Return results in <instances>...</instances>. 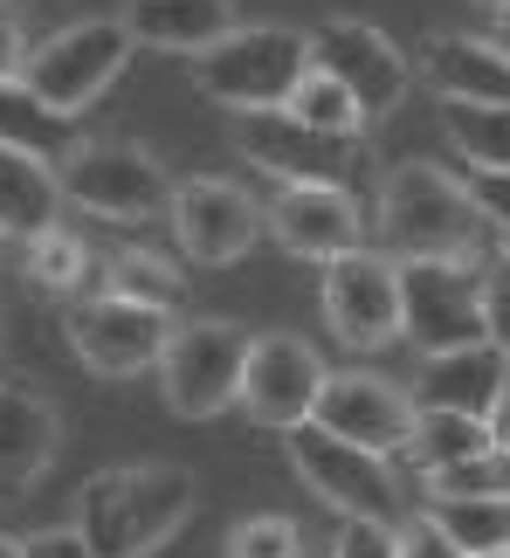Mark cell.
<instances>
[{
  "label": "cell",
  "mask_w": 510,
  "mask_h": 558,
  "mask_svg": "<svg viewBox=\"0 0 510 558\" xmlns=\"http://www.w3.org/2000/svg\"><path fill=\"white\" fill-rule=\"evenodd\" d=\"M186 518H194V476L173 462L97 469L76 497V524L97 558H153Z\"/></svg>",
  "instance_id": "cell-1"
},
{
  "label": "cell",
  "mask_w": 510,
  "mask_h": 558,
  "mask_svg": "<svg viewBox=\"0 0 510 558\" xmlns=\"http://www.w3.org/2000/svg\"><path fill=\"white\" fill-rule=\"evenodd\" d=\"M490 214L476 207L470 180L441 173L428 159H408L379 180L373 201V234L393 263H421V255H476Z\"/></svg>",
  "instance_id": "cell-2"
},
{
  "label": "cell",
  "mask_w": 510,
  "mask_h": 558,
  "mask_svg": "<svg viewBox=\"0 0 510 558\" xmlns=\"http://www.w3.org/2000/svg\"><path fill=\"white\" fill-rule=\"evenodd\" d=\"M194 62V90L235 118L283 111L290 90L311 76V28H283V21H242L215 49L186 56Z\"/></svg>",
  "instance_id": "cell-3"
},
{
  "label": "cell",
  "mask_w": 510,
  "mask_h": 558,
  "mask_svg": "<svg viewBox=\"0 0 510 558\" xmlns=\"http://www.w3.org/2000/svg\"><path fill=\"white\" fill-rule=\"evenodd\" d=\"M400 338L421 359L462 352V345H497L490 276L476 269V255H421V263H400Z\"/></svg>",
  "instance_id": "cell-4"
},
{
  "label": "cell",
  "mask_w": 510,
  "mask_h": 558,
  "mask_svg": "<svg viewBox=\"0 0 510 558\" xmlns=\"http://www.w3.org/2000/svg\"><path fill=\"white\" fill-rule=\"evenodd\" d=\"M132 49L138 41H132V28H124V14H90V21H70V28L41 35L28 49V62H21V83H28L56 118L76 124L124 76Z\"/></svg>",
  "instance_id": "cell-5"
},
{
  "label": "cell",
  "mask_w": 510,
  "mask_h": 558,
  "mask_svg": "<svg viewBox=\"0 0 510 558\" xmlns=\"http://www.w3.org/2000/svg\"><path fill=\"white\" fill-rule=\"evenodd\" d=\"M56 173H62V201L97 214V221H111V228L159 221V214L173 207L166 166L145 153V145H132V138H76Z\"/></svg>",
  "instance_id": "cell-6"
},
{
  "label": "cell",
  "mask_w": 510,
  "mask_h": 558,
  "mask_svg": "<svg viewBox=\"0 0 510 558\" xmlns=\"http://www.w3.org/2000/svg\"><path fill=\"white\" fill-rule=\"evenodd\" d=\"M296 483L311 489L317 504H331L338 518H373V524H400V483H393V456H373L331 427H290L283 435Z\"/></svg>",
  "instance_id": "cell-7"
},
{
  "label": "cell",
  "mask_w": 510,
  "mask_h": 558,
  "mask_svg": "<svg viewBox=\"0 0 510 558\" xmlns=\"http://www.w3.org/2000/svg\"><path fill=\"white\" fill-rule=\"evenodd\" d=\"M248 345L255 338L228 317H194L173 325L159 359V393L180 421H215L242 400V373H248Z\"/></svg>",
  "instance_id": "cell-8"
},
{
  "label": "cell",
  "mask_w": 510,
  "mask_h": 558,
  "mask_svg": "<svg viewBox=\"0 0 510 558\" xmlns=\"http://www.w3.org/2000/svg\"><path fill=\"white\" fill-rule=\"evenodd\" d=\"M166 338H173V311L138 304V296H118V290H97V296H83V304L70 311V352L97 379L159 373Z\"/></svg>",
  "instance_id": "cell-9"
},
{
  "label": "cell",
  "mask_w": 510,
  "mask_h": 558,
  "mask_svg": "<svg viewBox=\"0 0 510 558\" xmlns=\"http://www.w3.org/2000/svg\"><path fill=\"white\" fill-rule=\"evenodd\" d=\"M325 325L338 345L352 352H379L400 338V263L387 248H345L325 263Z\"/></svg>",
  "instance_id": "cell-10"
},
{
  "label": "cell",
  "mask_w": 510,
  "mask_h": 558,
  "mask_svg": "<svg viewBox=\"0 0 510 558\" xmlns=\"http://www.w3.org/2000/svg\"><path fill=\"white\" fill-rule=\"evenodd\" d=\"M331 366L317 359L311 338H290V331H263L248 345V373H242V414L290 435L317 414V393H325Z\"/></svg>",
  "instance_id": "cell-11"
},
{
  "label": "cell",
  "mask_w": 510,
  "mask_h": 558,
  "mask_svg": "<svg viewBox=\"0 0 510 558\" xmlns=\"http://www.w3.org/2000/svg\"><path fill=\"white\" fill-rule=\"evenodd\" d=\"M166 221H173L186 263L221 269V263H235V255L255 248V234H263V201H248L235 180L201 173V180H180V186H173Z\"/></svg>",
  "instance_id": "cell-12"
},
{
  "label": "cell",
  "mask_w": 510,
  "mask_h": 558,
  "mask_svg": "<svg viewBox=\"0 0 510 558\" xmlns=\"http://www.w3.org/2000/svg\"><path fill=\"white\" fill-rule=\"evenodd\" d=\"M263 228L276 234V248L311 255V263H331L366 242L373 214L352 201L345 180H304V186H276V201L263 207Z\"/></svg>",
  "instance_id": "cell-13"
},
{
  "label": "cell",
  "mask_w": 510,
  "mask_h": 558,
  "mask_svg": "<svg viewBox=\"0 0 510 558\" xmlns=\"http://www.w3.org/2000/svg\"><path fill=\"white\" fill-rule=\"evenodd\" d=\"M311 62L325 76H338L345 90L366 104V118H387L400 97H408V56H400L393 35H379L373 21H325L311 28Z\"/></svg>",
  "instance_id": "cell-14"
},
{
  "label": "cell",
  "mask_w": 510,
  "mask_h": 558,
  "mask_svg": "<svg viewBox=\"0 0 510 558\" xmlns=\"http://www.w3.org/2000/svg\"><path fill=\"white\" fill-rule=\"evenodd\" d=\"M311 421L359 441V448H373V456H400L408 427H414V393H400L387 373H331Z\"/></svg>",
  "instance_id": "cell-15"
},
{
  "label": "cell",
  "mask_w": 510,
  "mask_h": 558,
  "mask_svg": "<svg viewBox=\"0 0 510 558\" xmlns=\"http://www.w3.org/2000/svg\"><path fill=\"white\" fill-rule=\"evenodd\" d=\"M242 159L255 166V173H269L276 186H304V180H345V153H352V138H325V132H311V124H296L290 111H255L242 118Z\"/></svg>",
  "instance_id": "cell-16"
},
{
  "label": "cell",
  "mask_w": 510,
  "mask_h": 558,
  "mask_svg": "<svg viewBox=\"0 0 510 558\" xmlns=\"http://www.w3.org/2000/svg\"><path fill=\"white\" fill-rule=\"evenodd\" d=\"M421 76L441 104H510V56L497 35H428Z\"/></svg>",
  "instance_id": "cell-17"
},
{
  "label": "cell",
  "mask_w": 510,
  "mask_h": 558,
  "mask_svg": "<svg viewBox=\"0 0 510 558\" xmlns=\"http://www.w3.org/2000/svg\"><path fill=\"white\" fill-rule=\"evenodd\" d=\"M56 441H62L56 407L28 386H0V497H28L41 469L56 462Z\"/></svg>",
  "instance_id": "cell-18"
},
{
  "label": "cell",
  "mask_w": 510,
  "mask_h": 558,
  "mask_svg": "<svg viewBox=\"0 0 510 558\" xmlns=\"http://www.w3.org/2000/svg\"><path fill=\"white\" fill-rule=\"evenodd\" d=\"M124 28H132L138 49L201 56L228 28H242V14H235V0H124Z\"/></svg>",
  "instance_id": "cell-19"
},
{
  "label": "cell",
  "mask_w": 510,
  "mask_h": 558,
  "mask_svg": "<svg viewBox=\"0 0 510 558\" xmlns=\"http://www.w3.org/2000/svg\"><path fill=\"white\" fill-rule=\"evenodd\" d=\"M62 221V173L35 145H0V234L28 242V234Z\"/></svg>",
  "instance_id": "cell-20"
},
{
  "label": "cell",
  "mask_w": 510,
  "mask_h": 558,
  "mask_svg": "<svg viewBox=\"0 0 510 558\" xmlns=\"http://www.w3.org/2000/svg\"><path fill=\"white\" fill-rule=\"evenodd\" d=\"M503 366H510L503 345L435 352V359H421L414 407H462V414H483V421H490V400H497V386H503Z\"/></svg>",
  "instance_id": "cell-21"
},
{
  "label": "cell",
  "mask_w": 510,
  "mask_h": 558,
  "mask_svg": "<svg viewBox=\"0 0 510 558\" xmlns=\"http://www.w3.org/2000/svg\"><path fill=\"white\" fill-rule=\"evenodd\" d=\"M490 421L483 414H462V407H414V427H408V456L421 476H435V469H456L470 456H490Z\"/></svg>",
  "instance_id": "cell-22"
},
{
  "label": "cell",
  "mask_w": 510,
  "mask_h": 558,
  "mask_svg": "<svg viewBox=\"0 0 510 558\" xmlns=\"http://www.w3.org/2000/svg\"><path fill=\"white\" fill-rule=\"evenodd\" d=\"M90 263H97V255L83 248V234H70V221H56V228H41V234H28V242H21V269H28V283L49 290V296L83 290V283L97 276Z\"/></svg>",
  "instance_id": "cell-23"
},
{
  "label": "cell",
  "mask_w": 510,
  "mask_h": 558,
  "mask_svg": "<svg viewBox=\"0 0 510 558\" xmlns=\"http://www.w3.org/2000/svg\"><path fill=\"white\" fill-rule=\"evenodd\" d=\"M283 111H290L296 124H311V132H325V138H352V145L366 138V124H373V118H366V104H359L338 76H325L317 62H311V76L290 90Z\"/></svg>",
  "instance_id": "cell-24"
},
{
  "label": "cell",
  "mask_w": 510,
  "mask_h": 558,
  "mask_svg": "<svg viewBox=\"0 0 510 558\" xmlns=\"http://www.w3.org/2000/svg\"><path fill=\"white\" fill-rule=\"evenodd\" d=\"M449 145L470 173H510V104H449Z\"/></svg>",
  "instance_id": "cell-25"
},
{
  "label": "cell",
  "mask_w": 510,
  "mask_h": 558,
  "mask_svg": "<svg viewBox=\"0 0 510 558\" xmlns=\"http://www.w3.org/2000/svg\"><path fill=\"white\" fill-rule=\"evenodd\" d=\"M428 518L470 558L476 551H510V489H497V497H428Z\"/></svg>",
  "instance_id": "cell-26"
},
{
  "label": "cell",
  "mask_w": 510,
  "mask_h": 558,
  "mask_svg": "<svg viewBox=\"0 0 510 558\" xmlns=\"http://www.w3.org/2000/svg\"><path fill=\"white\" fill-rule=\"evenodd\" d=\"M0 145H35V153L62 159L70 153V118H56L28 83H0Z\"/></svg>",
  "instance_id": "cell-27"
},
{
  "label": "cell",
  "mask_w": 510,
  "mask_h": 558,
  "mask_svg": "<svg viewBox=\"0 0 510 558\" xmlns=\"http://www.w3.org/2000/svg\"><path fill=\"white\" fill-rule=\"evenodd\" d=\"M104 290H118V296H138V304H166L173 311L180 304V269L173 263H159V255H145V248H118V255H104Z\"/></svg>",
  "instance_id": "cell-28"
},
{
  "label": "cell",
  "mask_w": 510,
  "mask_h": 558,
  "mask_svg": "<svg viewBox=\"0 0 510 558\" xmlns=\"http://www.w3.org/2000/svg\"><path fill=\"white\" fill-rule=\"evenodd\" d=\"M228 558H304V531L276 510H255L228 531Z\"/></svg>",
  "instance_id": "cell-29"
},
{
  "label": "cell",
  "mask_w": 510,
  "mask_h": 558,
  "mask_svg": "<svg viewBox=\"0 0 510 558\" xmlns=\"http://www.w3.org/2000/svg\"><path fill=\"white\" fill-rule=\"evenodd\" d=\"M497 489H510V456H503V448L470 456V462H456V469H435V476H428V497H497Z\"/></svg>",
  "instance_id": "cell-30"
},
{
  "label": "cell",
  "mask_w": 510,
  "mask_h": 558,
  "mask_svg": "<svg viewBox=\"0 0 510 558\" xmlns=\"http://www.w3.org/2000/svg\"><path fill=\"white\" fill-rule=\"evenodd\" d=\"M393 558H470V551H462L449 531H441L428 510H421V518H400V524H393Z\"/></svg>",
  "instance_id": "cell-31"
},
{
  "label": "cell",
  "mask_w": 510,
  "mask_h": 558,
  "mask_svg": "<svg viewBox=\"0 0 510 558\" xmlns=\"http://www.w3.org/2000/svg\"><path fill=\"white\" fill-rule=\"evenodd\" d=\"M325 558H393V524H373V518H345Z\"/></svg>",
  "instance_id": "cell-32"
},
{
  "label": "cell",
  "mask_w": 510,
  "mask_h": 558,
  "mask_svg": "<svg viewBox=\"0 0 510 558\" xmlns=\"http://www.w3.org/2000/svg\"><path fill=\"white\" fill-rule=\"evenodd\" d=\"M28 14L14 0H0V83H21V62H28Z\"/></svg>",
  "instance_id": "cell-33"
},
{
  "label": "cell",
  "mask_w": 510,
  "mask_h": 558,
  "mask_svg": "<svg viewBox=\"0 0 510 558\" xmlns=\"http://www.w3.org/2000/svg\"><path fill=\"white\" fill-rule=\"evenodd\" d=\"M21 558H97L83 524H49V531H28L21 538Z\"/></svg>",
  "instance_id": "cell-34"
},
{
  "label": "cell",
  "mask_w": 510,
  "mask_h": 558,
  "mask_svg": "<svg viewBox=\"0 0 510 558\" xmlns=\"http://www.w3.org/2000/svg\"><path fill=\"white\" fill-rule=\"evenodd\" d=\"M470 193H476V207L510 234V173H470Z\"/></svg>",
  "instance_id": "cell-35"
},
{
  "label": "cell",
  "mask_w": 510,
  "mask_h": 558,
  "mask_svg": "<svg viewBox=\"0 0 510 558\" xmlns=\"http://www.w3.org/2000/svg\"><path fill=\"white\" fill-rule=\"evenodd\" d=\"M490 441L510 456V366H503V386H497V400H490Z\"/></svg>",
  "instance_id": "cell-36"
},
{
  "label": "cell",
  "mask_w": 510,
  "mask_h": 558,
  "mask_svg": "<svg viewBox=\"0 0 510 558\" xmlns=\"http://www.w3.org/2000/svg\"><path fill=\"white\" fill-rule=\"evenodd\" d=\"M490 35H497V49L510 56V14H497V28H490Z\"/></svg>",
  "instance_id": "cell-37"
},
{
  "label": "cell",
  "mask_w": 510,
  "mask_h": 558,
  "mask_svg": "<svg viewBox=\"0 0 510 558\" xmlns=\"http://www.w3.org/2000/svg\"><path fill=\"white\" fill-rule=\"evenodd\" d=\"M0 558H21V538H8V531H0Z\"/></svg>",
  "instance_id": "cell-38"
},
{
  "label": "cell",
  "mask_w": 510,
  "mask_h": 558,
  "mask_svg": "<svg viewBox=\"0 0 510 558\" xmlns=\"http://www.w3.org/2000/svg\"><path fill=\"white\" fill-rule=\"evenodd\" d=\"M470 8H490V14H510V0H470Z\"/></svg>",
  "instance_id": "cell-39"
},
{
  "label": "cell",
  "mask_w": 510,
  "mask_h": 558,
  "mask_svg": "<svg viewBox=\"0 0 510 558\" xmlns=\"http://www.w3.org/2000/svg\"><path fill=\"white\" fill-rule=\"evenodd\" d=\"M503 269H510V234H503Z\"/></svg>",
  "instance_id": "cell-40"
},
{
  "label": "cell",
  "mask_w": 510,
  "mask_h": 558,
  "mask_svg": "<svg viewBox=\"0 0 510 558\" xmlns=\"http://www.w3.org/2000/svg\"><path fill=\"white\" fill-rule=\"evenodd\" d=\"M476 558H510V551H476Z\"/></svg>",
  "instance_id": "cell-41"
},
{
  "label": "cell",
  "mask_w": 510,
  "mask_h": 558,
  "mask_svg": "<svg viewBox=\"0 0 510 558\" xmlns=\"http://www.w3.org/2000/svg\"><path fill=\"white\" fill-rule=\"evenodd\" d=\"M0 242H8V234H0Z\"/></svg>",
  "instance_id": "cell-42"
}]
</instances>
